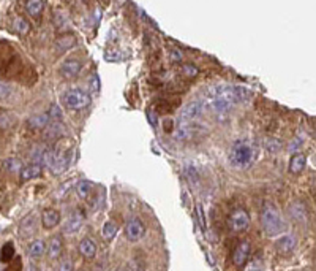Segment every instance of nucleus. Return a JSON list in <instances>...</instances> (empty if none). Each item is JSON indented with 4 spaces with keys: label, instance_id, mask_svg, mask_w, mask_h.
<instances>
[{
    "label": "nucleus",
    "instance_id": "c85d7f7f",
    "mask_svg": "<svg viewBox=\"0 0 316 271\" xmlns=\"http://www.w3.org/2000/svg\"><path fill=\"white\" fill-rule=\"evenodd\" d=\"M14 122V119L10 113H5V111H0V129H8Z\"/></svg>",
    "mask_w": 316,
    "mask_h": 271
},
{
    "label": "nucleus",
    "instance_id": "aec40b11",
    "mask_svg": "<svg viewBox=\"0 0 316 271\" xmlns=\"http://www.w3.org/2000/svg\"><path fill=\"white\" fill-rule=\"evenodd\" d=\"M45 249H46L45 243L42 240H35L27 246V254L32 259H40V257H43Z\"/></svg>",
    "mask_w": 316,
    "mask_h": 271
},
{
    "label": "nucleus",
    "instance_id": "393cba45",
    "mask_svg": "<svg viewBox=\"0 0 316 271\" xmlns=\"http://www.w3.org/2000/svg\"><path fill=\"white\" fill-rule=\"evenodd\" d=\"M185 174H187V179H188L191 187L199 186V174H198L196 168H194L193 165H187V168H185Z\"/></svg>",
    "mask_w": 316,
    "mask_h": 271
},
{
    "label": "nucleus",
    "instance_id": "7ed1b4c3",
    "mask_svg": "<svg viewBox=\"0 0 316 271\" xmlns=\"http://www.w3.org/2000/svg\"><path fill=\"white\" fill-rule=\"evenodd\" d=\"M237 103L236 95H234L232 86H222L214 91V97L210 100V107L217 114H226L234 108Z\"/></svg>",
    "mask_w": 316,
    "mask_h": 271
},
{
    "label": "nucleus",
    "instance_id": "20e7f679",
    "mask_svg": "<svg viewBox=\"0 0 316 271\" xmlns=\"http://www.w3.org/2000/svg\"><path fill=\"white\" fill-rule=\"evenodd\" d=\"M62 102L65 103V107H67L68 109L78 111V109H84L90 105L92 97L86 91L71 89V91H67L62 95Z\"/></svg>",
    "mask_w": 316,
    "mask_h": 271
},
{
    "label": "nucleus",
    "instance_id": "4be33fe9",
    "mask_svg": "<svg viewBox=\"0 0 316 271\" xmlns=\"http://www.w3.org/2000/svg\"><path fill=\"white\" fill-rule=\"evenodd\" d=\"M62 251H63L62 238L60 236H54L51 240V243H49V248H47V254H49L51 259H57V257H60Z\"/></svg>",
    "mask_w": 316,
    "mask_h": 271
},
{
    "label": "nucleus",
    "instance_id": "5701e85b",
    "mask_svg": "<svg viewBox=\"0 0 316 271\" xmlns=\"http://www.w3.org/2000/svg\"><path fill=\"white\" fill-rule=\"evenodd\" d=\"M101 233H103V238L104 240H112L116 235H117V224L116 222H112V220H108V222H104V225H103V230H101Z\"/></svg>",
    "mask_w": 316,
    "mask_h": 271
},
{
    "label": "nucleus",
    "instance_id": "b1692460",
    "mask_svg": "<svg viewBox=\"0 0 316 271\" xmlns=\"http://www.w3.org/2000/svg\"><path fill=\"white\" fill-rule=\"evenodd\" d=\"M76 45V38L73 35H63V37H59L57 38V48L60 51H67L70 50L71 46Z\"/></svg>",
    "mask_w": 316,
    "mask_h": 271
},
{
    "label": "nucleus",
    "instance_id": "a878e982",
    "mask_svg": "<svg viewBox=\"0 0 316 271\" xmlns=\"http://www.w3.org/2000/svg\"><path fill=\"white\" fill-rule=\"evenodd\" d=\"M13 26H14V30L18 32L19 35H26L27 32L30 30V26H29V22L24 19V18H16L14 21H13Z\"/></svg>",
    "mask_w": 316,
    "mask_h": 271
},
{
    "label": "nucleus",
    "instance_id": "423d86ee",
    "mask_svg": "<svg viewBox=\"0 0 316 271\" xmlns=\"http://www.w3.org/2000/svg\"><path fill=\"white\" fill-rule=\"evenodd\" d=\"M144 235H145V225L142 224L141 219L133 217V219H130L127 222V225H125V236H127L128 241L136 243V241L142 240Z\"/></svg>",
    "mask_w": 316,
    "mask_h": 271
},
{
    "label": "nucleus",
    "instance_id": "bb28decb",
    "mask_svg": "<svg viewBox=\"0 0 316 271\" xmlns=\"http://www.w3.org/2000/svg\"><path fill=\"white\" fill-rule=\"evenodd\" d=\"M14 257V246L13 243H6L2 251H0V260L2 262H10Z\"/></svg>",
    "mask_w": 316,
    "mask_h": 271
},
{
    "label": "nucleus",
    "instance_id": "0eeeda50",
    "mask_svg": "<svg viewBox=\"0 0 316 271\" xmlns=\"http://www.w3.org/2000/svg\"><path fill=\"white\" fill-rule=\"evenodd\" d=\"M250 252H252V246H250V241L242 240L236 246L234 252H232V264L236 265L237 268H242V267L247 264V260L250 257Z\"/></svg>",
    "mask_w": 316,
    "mask_h": 271
},
{
    "label": "nucleus",
    "instance_id": "2eb2a0df",
    "mask_svg": "<svg viewBox=\"0 0 316 271\" xmlns=\"http://www.w3.org/2000/svg\"><path fill=\"white\" fill-rule=\"evenodd\" d=\"M43 168H42V165H38V163H32V165H27V166H24V168H21V181L22 182H26V181H30V179H37L40 178V174H42Z\"/></svg>",
    "mask_w": 316,
    "mask_h": 271
},
{
    "label": "nucleus",
    "instance_id": "4468645a",
    "mask_svg": "<svg viewBox=\"0 0 316 271\" xmlns=\"http://www.w3.org/2000/svg\"><path fill=\"white\" fill-rule=\"evenodd\" d=\"M296 244H297L296 236L285 235V236H281L278 241H275V249H277L278 252H281V254H286V252L293 251L296 248Z\"/></svg>",
    "mask_w": 316,
    "mask_h": 271
},
{
    "label": "nucleus",
    "instance_id": "f257e3e1",
    "mask_svg": "<svg viewBox=\"0 0 316 271\" xmlns=\"http://www.w3.org/2000/svg\"><path fill=\"white\" fill-rule=\"evenodd\" d=\"M261 224L267 236H277L283 233L286 227L277 206L271 202H266L261 208Z\"/></svg>",
    "mask_w": 316,
    "mask_h": 271
},
{
    "label": "nucleus",
    "instance_id": "f3484780",
    "mask_svg": "<svg viewBox=\"0 0 316 271\" xmlns=\"http://www.w3.org/2000/svg\"><path fill=\"white\" fill-rule=\"evenodd\" d=\"M45 5L46 2L45 0H26V3H24V8H26V13L32 18H38L42 11L45 10Z\"/></svg>",
    "mask_w": 316,
    "mask_h": 271
},
{
    "label": "nucleus",
    "instance_id": "dca6fc26",
    "mask_svg": "<svg viewBox=\"0 0 316 271\" xmlns=\"http://www.w3.org/2000/svg\"><path fill=\"white\" fill-rule=\"evenodd\" d=\"M49 122H51V117L47 116V113H45V114H34V116H30L27 119V125L30 127V129H35V130L46 129V127L49 125Z\"/></svg>",
    "mask_w": 316,
    "mask_h": 271
},
{
    "label": "nucleus",
    "instance_id": "9b49d317",
    "mask_svg": "<svg viewBox=\"0 0 316 271\" xmlns=\"http://www.w3.org/2000/svg\"><path fill=\"white\" fill-rule=\"evenodd\" d=\"M35 230H37V217L34 214H29L27 217H24L21 220L18 233L21 238H30L32 233H35Z\"/></svg>",
    "mask_w": 316,
    "mask_h": 271
},
{
    "label": "nucleus",
    "instance_id": "f704fd0d",
    "mask_svg": "<svg viewBox=\"0 0 316 271\" xmlns=\"http://www.w3.org/2000/svg\"><path fill=\"white\" fill-rule=\"evenodd\" d=\"M163 125H165V132L169 133V132H173L174 130V122H173V119H165L163 121Z\"/></svg>",
    "mask_w": 316,
    "mask_h": 271
},
{
    "label": "nucleus",
    "instance_id": "9d476101",
    "mask_svg": "<svg viewBox=\"0 0 316 271\" xmlns=\"http://www.w3.org/2000/svg\"><path fill=\"white\" fill-rule=\"evenodd\" d=\"M83 222H84V213L81 211L79 208H76L75 211H73L71 216H70L67 225H65V233H68V235L78 233L81 225H83Z\"/></svg>",
    "mask_w": 316,
    "mask_h": 271
},
{
    "label": "nucleus",
    "instance_id": "473e14b6",
    "mask_svg": "<svg viewBox=\"0 0 316 271\" xmlns=\"http://www.w3.org/2000/svg\"><path fill=\"white\" fill-rule=\"evenodd\" d=\"M181 71H182V75L183 76H196L198 73V68L196 67H193L191 63H182L181 65Z\"/></svg>",
    "mask_w": 316,
    "mask_h": 271
},
{
    "label": "nucleus",
    "instance_id": "c756f323",
    "mask_svg": "<svg viewBox=\"0 0 316 271\" xmlns=\"http://www.w3.org/2000/svg\"><path fill=\"white\" fill-rule=\"evenodd\" d=\"M62 114H63V111H62V108L57 105V103H51L49 109H47V116L57 121V119H62Z\"/></svg>",
    "mask_w": 316,
    "mask_h": 271
},
{
    "label": "nucleus",
    "instance_id": "c9c22d12",
    "mask_svg": "<svg viewBox=\"0 0 316 271\" xmlns=\"http://www.w3.org/2000/svg\"><path fill=\"white\" fill-rule=\"evenodd\" d=\"M90 86H92V91H98V78H96V75H93L92 81H90Z\"/></svg>",
    "mask_w": 316,
    "mask_h": 271
},
{
    "label": "nucleus",
    "instance_id": "f8f14e48",
    "mask_svg": "<svg viewBox=\"0 0 316 271\" xmlns=\"http://www.w3.org/2000/svg\"><path fill=\"white\" fill-rule=\"evenodd\" d=\"M42 222H43L45 228L51 230L60 222V213L57 210H54V208H47L42 214Z\"/></svg>",
    "mask_w": 316,
    "mask_h": 271
},
{
    "label": "nucleus",
    "instance_id": "39448f33",
    "mask_svg": "<svg viewBox=\"0 0 316 271\" xmlns=\"http://www.w3.org/2000/svg\"><path fill=\"white\" fill-rule=\"evenodd\" d=\"M228 227L232 232H245L250 227V214L244 208L234 210L228 217Z\"/></svg>",
    "mask_w": 316,
    "mask_h": 271
},
{
    "label": "nucleus",
    "instance_id": "e433bc0d",
    "mask_svg": "<svg viewBox=\"0 0 316 271\" xmlns=\"http://www.w3.org/2000/svg\"><path fill=\"white\" fill-rule=\"evenodd\" d=\"M59 270H73V264L71 262H63V264L59 267Z\"/></svg>",
    "mask_w": 316,
    "mask_h": 271
},
{
    "label": "nucleus",
    "instance_id": "cd10ccee",
    "mask_svg": "<svg viewBox=\"0 0 316 271\" xmlns=\"http://www.w3.org/2000/svg\"><path fill=\"white\" fill-rule=\"evenodd\" d=\"M22 163H21V161H18V159H6L5 161V170L6 171H10V173H18V171H21V166Z\"/></svg>",
    "mask_w": 316,
    "mask_h": 271
},
{
    "label": "nucleus",
    "instance_id": "ddd939ff",
    "mask_svg": "<svg viewBox=\"0 0 316 271\" xmlns=\"http://www.w3.org/2000/svg\"><path fill=\"white\" fill-rule=\"evenodd\" d=\"M79 254L83 256L84 259H93L96 256V244L93 240H90V238H83L79 243Z\"/></svg>",
    "mask_w": 316,
    "mask_h": 271
},
{
    "label": "nucleus",
    "instance_id": "2f4dec72",
    "mask_svg": "<svg viewBox=\"0 0 316 271\" xmlns=\"http://www.w3.org/2000/svg\"><path fill=\"white\" fill-rule=\"evenodd\" d=\"M266 149L269 151V153H278V151L281 149V145L278 140H273V138H267L266 143H264Z\"/></svg>",
    "mask_w": 316,
    "mask_h": 271
},
{
    "label": "nucleus",
    "instance_id": "7c9ffc66",
    "mask_svg": "<svg viewBox=\"0 0 316 271\" xmlns=\"http://www.w3.org/2000/svg\"><path fill=\"white\" fill-rule=\"evenodd\" d=\"M305 210L302 208L301 203H294L293 206H291V216H293L294 219H304L305 217Z\"/></svg>",
    "mask_w": 316,
    "mask_h": 271
},
{
    "label": "nucleus",
    "instance_id": "1a4fd4ad",
    "mask_svg": "<svg viewBox=\"0 0 316 271\" xmlns=\"http://www.w3.org/2000/svg\"><path fill=\"white\" fill-rule=\"evenodd\" d=\"M81 68H83V62L79 59H67L62 65H60V75L65 79H71V78H76L79 75Z\"/></svg>",
    "mask_w": 316,
    "mask_h": 271
},
{
    "label": "nucleus",
    "instance_id": "6ab92c4d",
    "mask_svg": "<svg viewBox=\"0 0 316 271\" xmlns=\"http://www.w3.org/2000/svg\"><path fill=\"white\" fill-rule=\"evenodd\" d=\"M76 192H78V195L81 198H83V200H89V198H90V195L95 192L93 182H90V181H79L78 182V187H76Z\"/></svg>",
    "mask_w": 316,
    "mask_h": 271
},
{
    "label": "nucleus",
    "instance_id": "412c9836",
    "mask_svg": "<svg viewBox=\"0 0 316 271\" xmlns=\"http://www.w3.org/2000/svg\"><path fill=\"white\" fill-rule=\"evenodd\" d=\"M234 95H236L237 103H248L253 99V92L248 89V87L244 86H232Z\"/></svg>",
    "mask_w": 316,
    "mask_h": 271
},
{
    "label": "nucleus",
    "instance_id": "6e6552de",
    "mask_svg": "<svg viewBox=\"0 0 316 271\" xmlns=\"http://www.w3.org/2000/svg\"><path fill=\"white\" fill-rule=\"evenodd\" d=\"M202 111H204V102H202V100H193L182 109L181 121L182 122L194 121V119L202 114Z\"/></svg>",
    "mask_w": 316,
    "mask_h": 271
},
{
    "label": "nucleus",
    "instance_id": "a211bd4d",
    "mask_svg": "<svg viewBox=\"0 0 316 271\" xmlns=\"http://www.w3.org/2000/svg\"><path fill=\"white\" fill-rule=\"evenodd\" d=\"M305 165H307V157L301 153H297L289 159V173H293V174L302 173Z\"/></svg>",
    "mask_w": 316,
    "mask_h": 271
},
{
    "label": "nucleus",
    "instance_id": "f03ea898",
    "mask_svg": "<svg viewBox=\"0 0 316 271\" xmlns=\"http://www.w3.org/2000/svg\"><path fill=\"white\" fill-rule=\"evenodd\" d=\"M228 161L234 168H247L255 161V149L247 140H237L228 153Z\"/></svg>",
    "mask_w": 316,
    "mask_h": 271
},
{
    "label": "nucleus",
    "instance_id": "72a5a7b5",
    "mask_svg": "<svg viewBox=\"0 0 316 271\" xmlns=\"http://www.w3.org/2000/svg\"><path fill=\"white\" fill-rule=\"evenodd\" d=\"M10 94H11V89H10V86H6L5 83L0 81V100H5L10 97Z\"/></svg>",
    "mask_w": 316,
    "mask_h": 271
}]
</instances>
